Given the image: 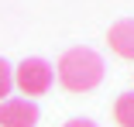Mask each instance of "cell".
I'll use <instances>...</instances> for the list:
<instances>
[{"label":"cell","mask_w":134,"mask_h":127,"mask_svg":"<svg viewBox=\"0 0 134 127\" xmlns=\"http://www.w3.org/2000/svg\"><path fill=\"white\" fill-rule=\"evenodd\" d=\"M55 76L69 93H90L103 83V55L86 45H76L59 59Z\"/></svg>","instance_id":"6da1fadb"},{"label":"cell","mask_w":134,"mask_h":127,"mask_svg":"<svg viewBox=\"0 0 134 127\" xmlns=\"http://www.w3.org/2000/svg\"><path fill=\"white\" fill-rule=\"evenodd\" d=\"M55 83V69H52L45 59H24L21 65H14V89H21L24 100L45 96Z\"/></svg>","instance_id":"7a4b0ae2"},{"label":"cell","mask_w":134,"mask_h":127,"mask_svg":"<svg viewBox=\"0 0 134 127\" xmlns=\"http://www.w3.org/2000/svg\"><path fill=\"white\" fill-rule=\"evenodd\" d=\"M41 113L35 107V100L24 96H7L0 103V127H38Z\"/></svg>","instance_id":"3957f363"},{"label":"cell","mask_w":134,"mask_h":127,"mask_svg":"<svg viewBox=\"0 0 134 127\" xmlns=\"http://www.w3.org/2000/svg\"><path fill=\"white\" fill-rule=\"evenodd\" d=\"M107 45H110V52L134 62V21H117L110 31H107Z\"/></svg>","instance_id":"277c9868"},{"label":"cell","mask_w":134,"mask_h":127,"mask_svg":"<svg viewBox=\"0 0 134 127\" xmlns=\"http://www.w3.org/2000/svg\"><path fill=\"white\" fill-rule=\"evenodd\" d=\"M114 120L120 127H134V93H120L114 103Z\"/></svg>","instance_id":"5b68a950"},{"label":"cell","mask_w":134,"mask_h":127,"mask_svg":"<svg viewBox=\"0 0 134 127\" xmlns=\"http://www.w3.org/2000/svg\"><path fill=\"white\" fill-rule=\"evenodd\" d=\"M10 89H14V65H7L0 59V103L10 96Z\"/></svg>","instance_id":"8992f818"},{"label":"cell","mask_w":134,"mask_h":127,"mask_svg":"<svg viewBox=\"0 0 134 127\" xmlns=\"http://www.w3.org/2000/svg\"><path fill=\"white\" fill-rule=\"evenodd\" d=\"M62 127H96L93 120H86V117H72V120H65Z\"/></svg>","instance_id":"52a82bcc"}]
</instances>
